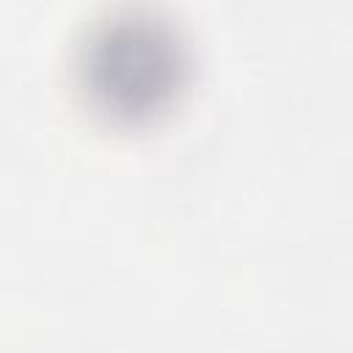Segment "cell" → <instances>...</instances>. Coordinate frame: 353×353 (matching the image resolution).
Wrapping results in <instances>:
<instances>
[{
	"instance_id": "1",
	"label": "cell",
	"mask_w": 353,
	"mask_h": 353,
	"mask_svg": "<svg viewBox=\"0 0 353 353\" xmlns=\"http://www.w3.org/2000/svg\"><path fill=\"white\" fill-rule=\"evenodd\" d=\"M72 72L94 119L116 130H143L176 110L188 94L193 47L165 8L119 3L88 22Z\"/></svg>"
}]
</instances>
